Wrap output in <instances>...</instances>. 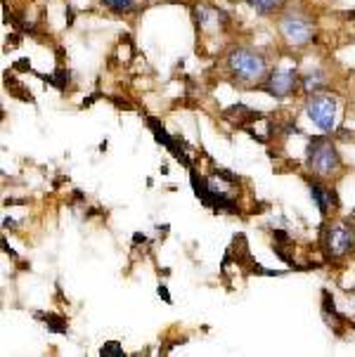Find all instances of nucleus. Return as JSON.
<instances>
[{
  "instance_id": "obj_9",
  "label": "nucleus",
  "mask_w": 355,
  "mask_h": 357,
  "mask_svg": "<svg viewBox=\"0 0 355 357\" xmlns=\"http://www.w3.org/2000/svg\"><path fill=\"white\" fill-rule=\"evenodd\" d=\"M246 3L254 8L258 15H270V12L280 10L285 5V0H246Z\"/></svg>"
},
{
  "instance_id": "obj_2",
  "label": "nucleus",
  "mask_w": 355,
  "mask_h": 357,
  "mask_svg": "<svg viewBox=\"0 0 355 357\" xmlns=\"http://www.w3.org/2000/svg\"><path fill=\"white\" fill-rule=\"evenodd\" d=\"M308 166L315 171L317 175H334L341 168V159L339 152L327 137H312L308 144Z\"/></svg>"
},
{
  "instance_id": "obj_13",
  "label": "nucleus",
  "mask_w": 355,
  "mask_h": 357,
  "mask_svg": "<svg viewBox=\"0 0 355 357\" xmlns=\"http://www.w3.org/2000/svg\"><path fill=\"white\" fill-rule=\"evenodd\" d=\"M47 326H50L52 331H57V334H67V326L59 324L57 319H52V317H47Z\"/></svg>"
},
{
  "instance_id": "obj_7",
  "label": "nucleus",
  "mask_w": 355,
  "mask_h": 357,
  "mask_svg": "<svg viewBox=\"0 0 355 357\" xmlns=\"http://www.w3.org/2000/svg\"><path fill=\"white\" fill-rule=\"evenodd\" d=\"M294 86H296V69H278L270 74L266 90L275 98H287Z\"/></svg>"
},
{
  "instance_id": "obj_11",
  "label": "nucleus",
  "mask_w": 355,
  "mask_h": 357,
  "mask_svg": "<svg viewBox=\"0 0 355 357\" xmlns=\"http://www.w3.org/2000/svg\"><path fill=\"white\" fill-rule=\"evenodd\" d=\"M320 86H322V74H320V71H315V74H310V76L303 81V88H305V90H310V93H312V90H317Z\"/></svg>"
},
{
  "instance_id": "obj_4",
  "label": "nucleus",
  "mask_w": 355,
  "mask_h": 357,
  "mask_svg": "<svg viewBox=\"0 0 355 357\" xmlns=\"http://www.w3.org/2000/svg\"><path fill=\"white\" fill-rule=\"evenodd\" d=\"M305 112H308V119L317 126L320 130L329 132L334 130L336 123V100L329 98V95H312L305 105Z\"/></svg>"
},
{
  "instance_id": "obj_12",
  "label": "nucleus",
  "mask_w": 355,
  "mask_h": 357,
  "mask_svg": "<svg viewBox=\"0 0 355 357\" xmlns=\"http://www.w3.org/2000/svg\"><path fill=\"white\" fill-rule=\"evenodd\" d=\"M100 355L102 357H119V355H123V348L119 346V343H105Z\"/></svg>"
},
{
  "instance_id": "obj_5",
  "label": "nucleus",
  "mask_w": 355,
  "mask_h": 357,
  "mask_svg": "<svg viewBox=\"0 0 355 357\" xmlns=\"http://www.w3.org/2000/svg\"><path fill=\"white\" fill-rule=\"evenodd\" d=\"M324 239H327L329 256L344 258L346 253L353 251V246H355V227L348 220H341V222H336V225H332L327 229Z\"/></svg>"
},
{
  "instance_id": "obj_6",
  "label": "nucleus",
  "mask_w": 355,
  "mask_h": 357,
  "mask_svg": "<svg viewBox=\"0 0 355 357\" xmlns=\"http://www.w3.org/2000/svg\"><path fill=\"white\" fill-rule=\"evenodd\" d=\"M192 187H195L197 197H202L204 204L213 206V208H218V211H227V213H234V211H237V204H234L230 197L222 195L218 187H216V183L199 180L195 173H192Z\"/></svg>"
},
{
  "instance_id": "obj_3",
  "label": "nucleus",
  "mask_w": 355,
  "mask_h": 357,
  "mask_svg": "<svg viewBox=\"0 0 355 357\" xmlns=\"http://www.w3.org/2000/svg\"><path fill=\"white\" fill-rule=\"evenodd\" d=\"M280 33L285 36L289 45H305L312 40L315 29H312V22L301 10H289L280 20Z\"/></svg>"
},
{
  "instance_id": "obj_8",
  "label": "nucleus",
  "mask_w": 355,
  "mask_h": 357,
  "mask_svg": "<svg viewBox=\"0 0 355 357\" xmlns=\"http://www.w3.org/2000/svg\"><path fill=\"white\" fill-rule=\"evenodd\" d=\"M310 195H312V202L317 204V208H320V213L322 215H327L329 213V206H332V192H327L324 187L320 185H312L310 183Z\"/></svg>"
},
{
  "instance_id": "obj_10",
  "label": "nucleus",
  "mask_w": 355,
  "mask_h": 357,
  "mask_svg": "<svg viewBox=\"0 0 355 357\" xmlns=\"http://www.w3.org/2000/svg\"><path fill=\"white\" fill-rule=\"evenodd\" d=\"M102 5L114 12H130L135 8V0H102Z\"/></svg>"
},
{
  "instance_id": "obj_1",
  "label": "nucleus",
  "mask_w": 355,
  "mask_h": 357,
  "mask_svg": "<svg viewBox=\"0 0 355 357\" xmlns=\"http://www.w3.org/2000/svg\"><path fill=\"white\" fill-rule=\"evenodd\" d=\"M227 66L244 83H256L266 76V59L254 50H246V47H237L227 54Z\"/></svg>"
}]
</instances>
